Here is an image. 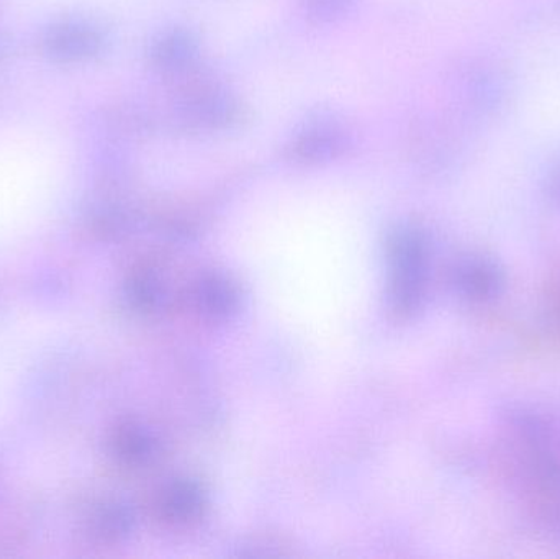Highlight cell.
<instances>
[{
  "instance_id": "2",
  "label": "cell",
  "mask_w": 560,
  "mask_h": 559,
  "mask_svg": "<svg viewBox=\"0 0 560 559\" xmlns=\"http://www.w3.org/2000/svg\"><path fill=\"white\" fill-rule=\"evenodd\" d=\"M194 43L189 36L184 33H170L166 38L158 43L156 55L160 65L167 66V68H180V66L189 62L194 56Z\"/></svg>"
},
{
  "instance_id": "3",
  "label": "cell",
  "mask_w": 560,
  "mask_h": 559,
  "mask_svg": "<svg viewBox=\"0 0 560 559\" xmlns=\"http://www.w3.org/2000/svg\"><path fill=\"white\" fill-rule=\"evenodd\" d=\"M194 117L207 125L226 124L233 117V105L219 94H202L189 105Z\"/></svg>"
},
{
  "instance_id": "1",
  "label": "cell",
  "mask_w": 560,
  "mask_h": 559,
  "mask_svg": "<svg viewBox=\"0 0 560 559\" xmlns=\"http://www.w3.org/2000/svg\"><path fill=\"white\" fill-rule=\"evenodd\" d=\"M345 135L335 125H315L303 131L293 144V153L303 160H325L341 153Z\"/></svg>"
},
{
  "instance_id": "4",
  "label": "cell",
  "mask_w": 560,
  "mask_h": 559,
  "mask_svg": "<svg viewBox=\"0 0 560 559\" xmlns=\"http://www.w3.org/2000/svg\"><path fill=\"white\" fill-rule=\"evenodd\" d=\"M352 0H306L308 12L319 20H332L351 7Z\"/></svg>"
}]
</instances>
